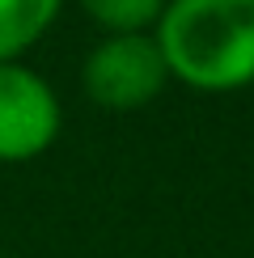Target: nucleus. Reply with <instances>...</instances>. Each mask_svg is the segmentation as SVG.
Wrapping results in <instances>:
<instances>
[{"label":"nucleus","mask_w":254,"mask_h":258,"mask_svg":"<svg viewBox=\"0 0 254 258\" xmlns=\"http://www.w3.org/2000/svg\"><path fill=\"white\" fill-rule=\"evenodd\" d=\"M153 38L190 89L233 93L254 81V0H165Z\"/></svg>","instance_id":"obj_1"},{"label":"nucleus","mask_w":254,"mask_h":258,"mask_svg":"<svg viewBox=\"0 0 254 258\" xmlns=\"http://www.w3.org/2000/svg\"><path fill=\"white\" fill-rule=\"evenodd\" d=\"M81 81L102 110H140L165 89L169 68L153 34H106L89 51Z\"/></svg>","instance_id":"obj_2"},{"label":"nucleus","mask_w":254,"mask_h":258,"mask_svg":"<svg viewBox=\"0 0 254 258\" xmlns=\"http://www.w3.org/2000/svg\"><path fill=\"white\" fill-rule=\"evenodd\" d=\"M77 5L110 34H144L148 26H157L165 0H77Z\"/></svg>","instance_id":"obj_5"},{"label":"nucleus","mask_w":254,"mask_h":258,"mask_svg":"<svg viewBox=\"0 0 254 258\" xmlns=\"http://www.w3.org/2000/svg\"><path fill=\"white\" fill-rule=\"evenodd\" d=\"M59 136V98L38 72L0 63V161H30Z\"/></svg>","instance_id":"obj_3"},{"label":"nucleus","mask_w":254,"mask_h":258,"mask_svg":"<svg viewBox=\"0 0 254 258\" xmlns=\"http://www.w3.org/2000/svg\"><path fill=\"white\" fill-rule=\"evenodd\" d=\"M64 0H0V63H17L26 47L51 30Z\"/></svg>","instance_id":"obj_4"}]
</instances>
